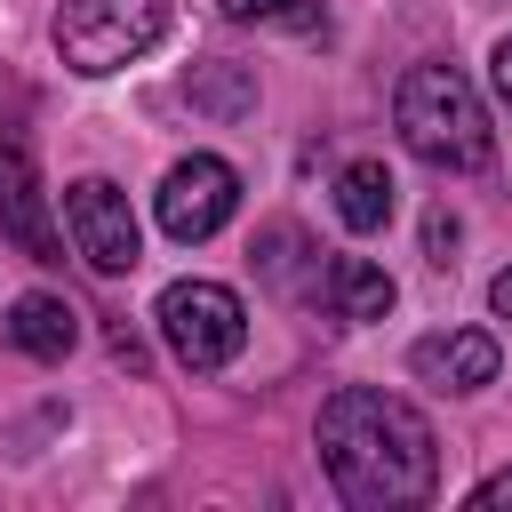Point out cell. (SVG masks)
I'll list each match as a JSON object with an SVG mask.
<instances>
[{"instance_id": "1", "label": "cell", "mask_w": 512, "mask_h": 512, "mask_svg": "<svg viewBox=\"0 0 512 512\" xmlns=\"http://www.w3.org/2000/svg\"><path fill=\"white\" fill-rule=\"evenodd\" d=\"M312 440H320V464H328V480H336V496L352 512H400V504H424L440 488L432 424L400 392H384V384L328 392Z\"/></svg>"}, {"instance_id": "2", "label": "cell", "mask_w": 512, "mask_h": 512, "mask_svg": "<svg viewBox=\"0 0 512 512\" xmlns=\"http://www.w3.org/2000/svg\"><path fill=\"white\" fill-rule=\"evenodd\" d=\"M392 120L424 168H488L496 160V128H488V112L456 64H416L392 96Z\"/></svg>"}, {"instance_id": "3", "label": "cell", "mask_w": 512, "mask_h": 512, "mask_svg": "<svg viewBox=\"0 0 512 512\" xmlns=\"http://www.w3.org/2000/svg\"><path fill=\"white\" fill-rule=\"evenodd\" d=\"M168 32V0H64L56 8V56L80 80L128 72L136 56H152Z\"/></svg>"}, {"instance_id": "4", "label": "cell", "mask_w": 512, "mask_h": 512, "mask_svg": "<svg viewBox=\"0 0 512 512\" xmlns=\"http://www.w3.org/2000/svg\"><path fill=\"white\" fill-rule=\"evenodd\" d=\"M160 336H168V352H176L192 376H208V368L240 360V344H248V304H240L224 280H168V288H160Z\"/></svg>"}, {"instance_id": "5", "label": "cell", "mask_w": 512, "mask_h": 512, "mask_svg": "<svg viewBox=\"0 0 512 512\" xmlns=\"http://www.w3.org/2000/svg\"><path fill=\"white\" fill-rule=\"evenodd\" d=\"M152 208H160V232L192 248V240H208V232L232 224V208H240V176H232V160L192 152V160H176V168L160 176Z\"/></svg>"}, {"instance_id": "6", "label": "cell", "mask_w": 512, "mask_h": 512, "mask_svg": "<svg viewBox=\"0 0 512 512\" xmlns=\"http://www.w3.org/2000/svg\"><path fill=\"white\" fill-rule=\"evenodd\" d=\"M64 232H72V248L88 256V272H136V256H144L136 208H128V192H120L112 176L64 184Z\"/></svg>"}, {"instance_id": "7", "label": "cell", "mask_w": 512, "mask_h": 512, "mask_svg": "<svg viewBox=\"0 0 512 512\" xmlns=\"http://www.w3.org/2000/svg\"><path fill=\"white\" fill-rule=\"evenodd\" d=\"M0 232L32 256V264H64V240L48 224V200H40V176H32V144L0 128Z\"/></svg>"}, {"instance_id": "8", "label": "cell", "mask_w": 512, "mask_h": 512, "mask_svg": "<svg viewBox=\"0 0 512 512\" xmlns=\"http://www.w3.org/2000/svg\"><path fill=\"white\" fill-rule=\"evenodd\" d=\"M496 336L488 328H448V336H424L416 352H408V368L424 376V384H440V392H480V384H496Z\"/></svg>"}, {"instance_id": "9", "label": "cell", "mask_w": 512, "mask_h": 512, "mask_svg": "<svg viewBox=\"0 0 512 512\" xmlns=\"http://www.w3.org/2000/svg\"><path fill=\"white\" fill-rule=\"evenodd\" d=\"M8 344L32 352V360H64L80 344V312L64 296H16L8 304Z\"/></svg>"}, {"instance_id": "10", "label": "cell", "mask_w": 512, "mask_h": 512, "mask_svg": "<svg viewBox=\"0 0 512 512\" xmlns=\"http://www.w3.org/2000/svg\"><path fill=\"white\" fill-rule=\"evenodd\" d=\"M320 288H328L336 320H384V312H392V296H400V288H392V272H384V264H368V256H336Z\"/></svg>"}, {"instance_id": "11", "label": "cell", "mask_w": 512, "mask_h": 512, "mask_svg": "<svg viewBox=\"0 0 512 512\" xmlns=\"http://www.w3.org/2000/svg\"><path fill=\"white\" fill-rule=\"evenodd\" d=\"M336 216H344L352 232H384V224H392V168H384V160H352V168L336 176Z\"/></svg>"}, {"instance_id": "12", "label": "cell", "mask_w": 512, "mask_h": 512, "mask_svg": "<svg viewBox=\"0 0 512 512\" xmlns=\"http://www.w3.org/2000/svg\"><path fill=\"white\" fill-rule=\"evenodd\" d=\"M192 104H200V112H216V120H232V112H248V104H256V80H248V72H232V64H200V72H192Z\"/></svg>"}, {"instance_id": "13", "label": "cell", "mask_w": 512, "mask_h": 512, "mask_svg": "<svg viewBox=\"0 0 512 512\" xmlns=\"http://www.w3.org/2000/svg\"><path fill=\"white\" fill-rule=\"evenodd\" d=\"M232 24H280V32H320V0H224Z\"/></svg>"}, {"instance_id": "14", "label": "cell", "mask_w": 512, "mask_h": 512, "mask_svg": "<svg viewBox=\"0 0 512 512\" xmlns=\"http://www.w3.org/2000/svg\"><path fill=\"white\" fill-rule=\"evenodd\" d=\"M464 504H472V512H504V504H512V464H504V472H488V480H480Z\"/></svg>"}, {"instance_id": "15", "label": "cell", "mask_w": 512, "mask_h": 512, "mask_svg": "<svg viewBox=\"0 0 512 512\" xmlns=\"http://www.w3.org/2000/svg\"><path fill=\"white\" fill-rule=\"evenodd\" d=\"M424 240H432V264H448V248H456V216H448V208H440V216H432V224H424Z\"/></svg>"}, {"instance_id": "16", "label": "cell", "mask_w": 512, "mask_h": 512, "mask_svg": "<svg viewBox=\"0 0 512 512\" xmlns=\"http://www.w3.org/2000/svg\"><path fill=\"white\" fill-rule=\"evenodd\" d=\"M488 80H496V96H504V104H512V32H504V40H496V56H488Z\"/></svg>"}, {"instance_id": "17", "label": "cell", "mask_w": 512, "mask_h": 512, "mask_svg": "<svg viewBox=\"0 0 512 512\" xmlns=\"http://www.w3.org/2000/svg\"><path fill=\"white\" fill-rule=\"evenodd\" d=\"M488 304H496V320H512V264L488 280Z\"/></svg>"}]
</instances>
